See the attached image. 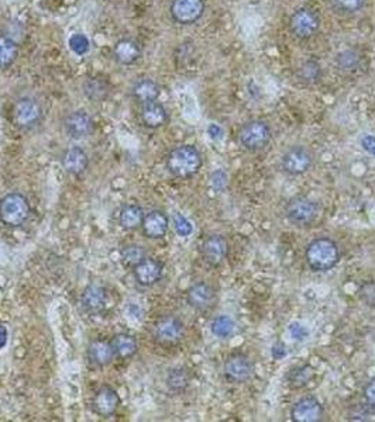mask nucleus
Segmentation results:
<instances>
[{"label":"nucleus","mask_w":375,"mask_h":422,"mask_svg":"<svg viewBox=\"0 0 375 422\" xmlns=\"http://www.w3.org/2000/svg\"><path fill=\"white\" fill-rule=\"evenodd\" d=\"M357 295L367 307L375 308V281L363 283L357 290Z\"/></svg>","instance_id":"f704fd0d"},{"label":"nucleus","mask_w":375,"mask_h":422,"mask_svg":"<svg viewBox=\"0 0 375 422\" xmlns=\"http://www.w3.org/2000/svg\"><path fill=\"white\" fill-rule=\"evenodd\" d=\"M163 272H164V266L160 261L154 258H144L134 268V278L140 286L151 287L161 281Z\"/></svg>","instance_id":"f3484780"},{"label":"nucleus","mask_w":375,"mask_h":422,"mask_svg":"<svg viewBox=\"0 0 375 422\" xmlns=\"http://www.w3.org/2000/svg\"><path fill=\"white\" fill-rule=\"evenodd\" d=\"M187 301L196 311H209L214 307L217 294L212 284L206 281H197L188 288Z\"/></svg>","instance_id":"2eb2a0df"},{"label":"nucleus","mask_w":375,"mask_h":422,"mask_svg":"<svg viewBox=\"0 0 375 422\" xmlns=\"http://www.w3.org/2000/svg\"><path fill=\"white\" fill-rule=\"evenodd\" d=\"M321 28V17L318 13L309 7L296 8L289 17V30L299 38L306 40L313 37Z\"/></svg>","instance_id":"1a4fd4ad"},{"label":"nucleus","mask_w":375,"mask_h":422,"mask_svg":"<svg viewBox=\"0 0 375 422\" xmlns=\"http://www.w3.org/2000/svg\"><path fill=\"white\" fill-rule=\"evenodd\" d=\"M363 406L370 416H375V377L363 389Z\"/></svg>","instance_id":"c9c22d12"},{"label":"nucleus","mask_w":375,"mask_h":422,"mask_svg":"<svg viewBox=\"0 0 375 422\" xmlns=\"http://www.w3.org/2000/svg\"><path fill=\"white\" fill-rule=\"evenodd\" d=\"M236 322L229 315H219L210 324V331L216 338L227 339L234 334Z\"/></svg>","instance_id":"2f4dec72"},{"label":"nucleus","mask_w":375,"mask_h":422,"mask_svg":"<svg viewBox=\"0 0 375 422\" xmlns=\"http://www.w3.org/2000/svg\"><path fill=\"white\" fill-rule=\"evenodd\" d=\"M254 375V362L251 358L241 352H231L223 365V376L230 385H244Z\"/></svg>","instance_id":"0eeeda50"},{"label":"nucleus","mask_w":375,"mask_h":422,"mask_svg":"<svg viewBox=\"0 0 375 422\" xmlns=\"http://www.w3.org/2000/svg\"><path fill=\"white\" fill-rule=\"evenodd\" d=\"M227 251H229L227 241L223 235H219V234L207 235L200 245L202 258L204 264H207L210 268L220 266L227 257Z\"/></svg>","instance_id":"4468645a"},{"label":"nucleus","mask_w":375,"mask_h":422,"mask_svg":"<svg viewBox=\"0 0 375 422\" xmlns=\"http://www.w3.org/2000/svg\"><path fill=\"white\" fill-rule=\"evenodd\" d=\"M360 142H362V146H363V149H364L367 153H370V155L375 156L374 136H371V134H366V136L362 139Z\"/></svg>","instance_id":"79ce46f5"},{"label":"nucleus","mask_w":375,"mask_h":422,"mask_svg":"<svg viewBox=\"0 0 375 422\" xmlns=\"http://www.w3.org/2000/svg\"><path fill=\"white\" fill-rule=\"evenodd\" d=\"M120 406V397L117 392L109 386L100 387L92 400V409L93 411L100 417H112Z\"/></svg>","instance_id":"dca6fc26"},{"label":"nucleus","mask_w":375,"mask_h":422,"mask_svg":"<svg viewBox=\"0 0 375 422\" xmlns=\"http://www.w3.org/2000/svg\"><path fill=\"white\" fill-rule=\"evenodd\" d=\"M315 163L313 152L306 146H291L281 158V169L289 176L308 173Z\"/></svg>","instance_id":"6e6552de"},{"label":"nucleus","mask_w":375,"mask_h":422,"mask_svg":"<svg viewBox=\"0 0 375 422\" xmlns=\"http://www.w3.org/2000/svg\"><path fill=\"white\" fill-rule=\"evenodd\" d=\"M315 376H316L315 369L311 365L304 363V365H296L291 368L285 375V382L289 389L301 390L306 387L315 379Z\"/></svg>","instance_id":"b1692460"},{"label":"nucleus","mask_w":375,"mask_h":422,"mask_svg":"<svg viewBox=\"0 0 375 422\" xmlns=\"http://www.w3.org/2000/svg\"><path fill=\"white\" fill-rule=\"evenodd\" d=\"M289 414L294 422H319L325 417V409L316 397L306 396L294 403Z\"/></svg>","instance_id":"ddd939ff"},{"label":"nucleus","mask_w":375,"mask_h":422,"mask_svg":"<svg viewBox=\"0 0 375 422\" xmlns=\"http://www.w3.org/2000/svg\"><path fill=\"white\" fill-rule=\"evenodd\" d=\"M7 344V328L0 324V349H3Z\"/></svg>","instance_id":"c03bdc74"},{"label":"nucleus","mask_w":375,"mask_h":422,"mask_svg":"<svg viewBox=\"0 0 375 422\" xmlns=\"http://www.w3.org/2000/svg\"><path fill=\"white\" fill-rule=\"evenodd\" d=\"M173 224H174V230L180 237H189L193 231V227L190 224V221L188 220L187 217H184L183 214H175L173 218Z\"/></svg>","instance_id":"58836bf2"},{"label":"nucleus","mask_w":375,"mask_h":422,"mask_svg":"<svg viewBox=\"0 0 375 422\" xmlns=\"http://www.w3.org/2000/svg\"><path fill=\"white\" fill-rule=\"evenodd\" d=\"M146 258V251L140 245H127L122 250L120 259L126 268H136Z\"/></svg>","instance_id":"473e14b6"},{"label":"nucleus","mask_w":375,"mask_h":422,"mask_svg":"<svg viewBox=\"0 0 375 422\" xmlns=\"http://www.w3.org/2000/svg\"><path fill=\"white\" fill-rule=\"evenodd\" d=\"M202 155L193 145H180L170 151L166 159L168 172L177 179H190L202 168Z\"/></svg>","instance_id":"f03ea898"},{"label":"nucleus","mask_w":375,"mask_h":422,"mask_svg":"<svg viewBox=\"0 0 375 422\" xmlns=\"http://www.w3.org/2000/svg\"><path fill=\"white\" fill-rule=\"evenodd\" d=\"M338 64L343 71H353L359 65V55L354 51H345L338 57Z\"/></svg>","instance_id":"e433bc0d"},{"label":"nucleus","mask_w":375,"mask_h":422,"mask_svg":"<svg viewBox=\"0 0 375 422\" xmlns=\"http://www.w3.org/2000/svg\"><path fill=\"white\" fill-rule=\"evenodd\" d=\"M142 122L147 129H161L168 122V112L158 100L146 103L142 106Z\"/></svg>","instance_id":"412c9836"},{"label":"nucleus","mask_w":375,"mask_h":422,"mask_svg":"<svg viewBox=\"0 0 375 422\" xmlns=\"http://www.w3.org/2000/svg\"><path fill=\"white\" fill-rule=\"evenodd\" d=\"M184 335L185 325L174 315H166L154 325V338L161 345H177L184 339Z\"/></svg>","instance_id":"9d476101"},{"label":"nucleus","mask_w":375,"mask_h":422,"mask_svg":"<svg viewBox=\"0 0 375 422\" xmlns=\"http://www.w3.org/2000/svg\"><path fill=\"white\" fill-rule=\"evenodd\" d=\"M110 345L113 348V352L117 358L120 359H129L132 358L136 352H137V339L130 335V334H126V332H120V334H116L112 341H110Z\"/></svg>","instance_id":"a878e982"},{"label":"nucleus","mask_w":375,"mask_h":422,"mask_svg":"<svg viewBox=\"0 0 375 422\" xmlns=\"http://www.w3.org/2000/svg\"><path fill=\"white\" fill-rule=\"evenodd\" d=\"M287 346L282 344V342H278V344H275L274 346H272V349H271V355H272V358L275 359V361H281V359H284L285 356H287Z\"/></svg>","instance_id":"37998d69"},{"label":"nucleus","mask_w":375,"mask_h":422,"mask_svg":"<svg viewBox=\"0 0 375 422\" xmlns=\"http://www.w3.org/2000/svg\"><path fill=\"white\" fill-rule=\"evenodd\" d=\"M93 119L85 109L71 112L64 122L65 133L72 140H83L89 137L93 133Z\"/></svg>","instance_id":"f8f14e48"},{"label":"nucleus","mask_w":375,"mask_h":422,"mask_svg":"<svg viewBox=\"0 0 375 422\" xmlns=\"http://www.w3.org/2000/svg\"><path fill=\"white\" fill-rule=\"evenodd\" d=\"M289 334L295 341H304L308 336V331L298 322L291 324L289 327Z\"/></svg>","instance_id":"a19ab883"},{"label":"nucleus","mask_w":375,"mask_h":422,"mask_svg":"<svg viewBox=\"0 0 375 422\" xmlns=\"http://www.w3.org/2000/svg\"><path fill=\"white\" fill-rule=\"evenodd\" d=\"M298 78L305 85H313L318 83L322 78V68L321 64L315 59L305 61L299 69H298Z\"/></svg>","instance_id":"7c9ffc66"},{"label":"nucleus","mask_w":375,"mask_h":422,"mask_svg":"<svg viewBox=\"0 0 375 422\" xmlns=\"http://www.w3.org/2000/svg\"><path fill=\"white\" fill-rule=\"evenodd\" d=\"M272 140V130L264 120H250L244 123L238 131V141L248 152H258L268 146Z\"/></svg>","instance_id":"7ed1b4c3"},{"label":"nucleus","mask_w":375,"mask_h":422,"mask_svg":"<svg viewBox=\"0 0 375 422\" xmlns=\"http://www.w3.org/2000/svg\"><path fill=\"white\" fill-rule=\"evenodd\" d=\"M204 8V0H173L170 14L177 24L192 25L202 18Z\"/></svg>","instance_id":"9b49d317"},{"label":"nucleus","mask_w":375,"mask_h":422,"mask_svg":"<svg viewBox=\"0 0 375 422\" xmlns=\"http://www.w3.org/2000/svg\"><path fill=\"white\" fill-rule=\"evenodd\" d=\"M20 47L8 35L0 34V71L8 69L18 58Z\"/></svg>","instance_id":"bb28decb"},{"label":"nucleus","mask_w":375,"mask_h":422,"mask_svg":"<svg viewBox=\"0 0 375 422\" xmlns=\"http://www.w3.org/2000/svg\"><path fill=\"white\" fill-rule=\"evenodd\" d=\"M30 213V203L21 193H8L0 200V220L7 227H21Z\"/></svg>","instance_id":"20e7f679"},{"label":"nucleus","mask_w":375,"mask_h":422,"mask_svg":"<svg viewBox=\"0 0 375 422\" xmlns=\"http://www.w3.org/2000/svg\"><path fill=\"white\" fill-rule=\"evenodd\" d=\"M318 216V203L305 196H295L285 206V217L295 227H309Z\"/></svg>","instance_id":"423d86ee"},{"label":"nucleus","mask_w":375,"mask_h":422,"mask_svg":"<svg viewBox=\"0 0 375 422\" xmlns=\"http://www.w3.org/2000/svg\"><path fill=\"white\" fill-rule=\"evenodd\" d=\"M68 45H69L71 51H72L75 55H78V57H83V55H86V54L89 52V49H91V41H89V38H88L85 34H82V33H75V34H72V35L69 37V40H68Z\"/></svg>","instance_id":"72a5a7b5"},{"label":"nucleus","mask_w":375,"mask_h":422,"mask_svg":"<svg viewBox=\"0 0 375 422\" xmlns=\"http://www.w3.org/2000/svg\"><path fill=\"white\" fill-rule=\"evenodd\" d=\"M170 227L168 216L161 210H153L147 216H144L142 228L147 238L160 240L164 238Z\"/></svg>","instance_id":"a211bd4d"},{"label":"nucleus","mask_w":375,"mask_h":422,"mask_svg":"<svg viewBox=\"0 0 375 422\" xmlns=\"http://www.w3.org/2000/svg\"><path fill=\"white\" fill-rule=\"evenodd\" d=\"M335 7L343 13H357L362 10L367 0H332Z\"/></svg>","instance_id":"4c0bfd02"},{"label":"nucleus","mask_w":375,"mask_h":422,"mask_svg":"<svg viewBox=\"0 0 375 422\" xmlns=\"http://www.w3.org/2000/svg\"><path fill=\"white\" fill-rule=\"evenodd\" d=\"M88 356H89V361L95 366L105 368V366H108L113 362L116 355L113 352V348H112L110 342L96 339V341L91 342V345L88 348Z\"/></svg>","instance_id":"393cba45"},{"label":"nucleus","mask_w":375,"mask_h":422,"mask_svg":"<svg viewBox=\"0 0 375 422\" xmlns=\"http://www.w3.org/2000/svg\"><path fill=\"white\" fill-rule=\"evenodd\" d=\"M112 57L119 65L129 66L140 59L142 47L132 38H122L113 45Z\"/></svg>","instance_id":"6ab92c4d"},{"label":"nucleus","mask_w":375,"mask_h":422,"mask_svg":"<svg viewBox=\"0 0 375 422\" xmlns=\"http://www.w3.org/2000/svg\"><path fill=\"white\" fill-rule=\"evenodd\" d=\"M226 175L223 170H216L213 175H212V186L216 192H220L226 187Z\"/></svg>","instance_id":"ea45409f"},{"label":"nucleus","mask_w":375,"mask_h":422,"mask_svg":"<svg viewBox=\"0 0 375 422\" xmlns=\"http://www.w3.org/2000/svg\"><path fill=\"white\" fill-rule=\"evenodd\" d=\"M160 95H161L160 85L154 79H150V78L139 79L132 88L133 99L137 100L142 106L146 103L158 100Z\"/></svg>","instance_id":"5701e85b"},{"label":"nucleus","mask_w":375,"mask_h":422,"mask_svg":"<svg viewBox=\"0 0 375 422\" xmlns=\"http://www.w3.org/2000/svg\"><path fill=\"white\" fill-rule=\"evenodd\" d=\"M305 261L312 272L332 271L340 261V250L335 240L321 237L311 241L305 250Z\"/></svg>","instance_id":"f257e3e1"},{"label":"nucleus","mask_w":375,"mask_h":422,"mask_svg":"<svg viewBox=\"0 0 375 422\" xmlns=\"http://www.w3.org/2000/svg\"><path fill=\"white\" fill-rule=\"evenodd\" d=\"M144 218V211L137 204H127L122 209L119 216V224L125 230H136L142 225Z\"/></svg>","instance_id":"cd10ccee"},{"label":"nucleus","mask_w":375,"mask_h":422,"mask_svg":"<svg viewBox=\"0 0 375 422\" xmlns=\"http://www.w3.org/2000/svg\"><path fill=\"white\" fill-rule=\"evenodd\" d=\"M81 303L85 311L93 312V314L100 312L102 310H105L108 304V291L103 286L91 284L83 290Z\"/></svg>","instance_id":"4be33fe9"},{"label":"nucleus","mask_w":375,"mask_h":422,"mask_svg":"<svg viewBox=\"0 0 375 422\" xmlns=\"http://www.w3.org/2000/svg\"><path fill=\"white\" fill-rule=\"evenodd\" d=\"M89 159L86 152L81 146H71L61 155V165L65 172L74 176L82 175L88 168Z\"/></svg>","instance_id":"aec40b11"},{"label":"nucleus","mask_w":375,"mask_h":422,"mask_svg":"<svg viewBox=\"0 0 375 422\" xmlns=\"http://www.w3.org/2000/svg\"><path fill=\"white\" fill-rule=\"evenodd\" d=\"M166 385L170 392L181 394L187 392L189 385H190V373L185 368H174L168 372Z\"/></svg>","instance_id":"c85d7f7f"},{"label":"nucleus","mask_w":375,"mask_h":422,"mask_svg":"<svg viewBox=\"0 0 375 422\" xmlns=\"http://www.w3.org/2000/svg\"><path fill=\"white\" fill-rule=\"evenodd\" d=\"M42 119L44 110L37 99L31 96H23L16 100L13 107V122L16 127L28 131L38 127Z\"/></svg>","instance_id":"39448f33"},{"label":"nucleus","mask_w":375,"mask_h":422,"mask_svg":"<svg viewBox=\"0 0 375 422\" xmlns=\"http://www.w3.org/2000/svg\"><path fill=\"white\" fill-rule=\"evenodd\" d=\"M82 89L85 96L93 102H103L110 90L108 82L102 78H88L83 82Z\"/></svg>","instance_id":"c756f323"}]
</instances>
